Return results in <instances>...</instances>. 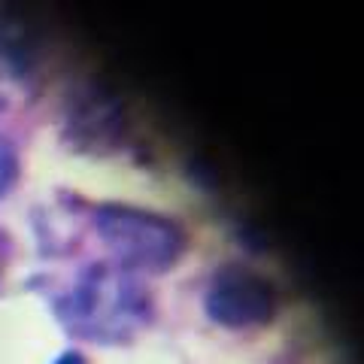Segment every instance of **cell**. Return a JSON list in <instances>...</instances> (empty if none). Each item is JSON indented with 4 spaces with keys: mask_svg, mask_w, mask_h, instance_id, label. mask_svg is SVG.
Returning a JSON list of instances; mask_svg holds the SVG:
<instances>
[{
    "mask_svg": "<svg viewBox=\"0 0 364 364\" xmlns=\"http://www.w3.org/2000/svg\"><path fill=\"white\" fill-rule=\"evenodd\" d=\"M73 334L91 340H124L149 318V298L124 267H91L61 304Z\"/></svg>",
    "mask_w": 364,
    "mask_h": 364,
    "instance_id": "1",
    "label": "cell"
},
{
    "mask_svg": "<svg viewBox=\"0 0 364 364\" xmlns=\"http://www.w3.org/2000/svg\"><path fill=\"white\" fill-rule=\"evenodd\" d=\"M97 231L128 267L167 270L186 249V234L176 222L131 207H104L97 213Z\"/></svg>",
    "mask_w": 364,
    "mask_h": 364,
    "instance_id": "2",
    "label": "cell"
},
{
    "mask_svg": "<svg viewBox=\"0 0 364 364\" xmlns=\"http://www.w3.org/2000/svg\"><path fill=\"white\" fill-rule=\"evenodd\" d=\"M207 310L215 322L231 328L264 325L273 316V289L255 270L228 264L210 282Z\"/></svg>",
    "mask_w": 364,
    "mask_h": 364,
    "instance_id": "3",
    "label": "cell"
},
{
    "mask_svg": "<svg viewBox=\"0 0 364 364\" xmlns=\"http://www.w3.org/2000/svg\"><path fill=\"white\" fill-rule=\"evenodd\" d=\"M16 173H18V161H16V152L4 136H0V195L16 182Z\"/></svg>",
    "mask_w": 364,
    "mask_h": 364,
    "instance_id": "4",
    "label": "cell"
},
{
    "mask_svg": "<svg viewBox=\"0 0 364 364\" xmlns=\"http://www.w3.org/2000/svg\"><path fill=\"white\" fill-rule=\"evenodd\" d=\"M55 364H85V358L79 355V352H67V355H61Z\"/></svg>",
    "mask_w": 364,
    "mask_h": 364,
    "instance_id": "5",
    "label": "cell"
}]
</instances>
